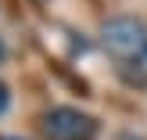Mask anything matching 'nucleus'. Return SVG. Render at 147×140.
<instances>
[{"instance_id":"3","label":"nucleus","mask_w":147,"mask_h":140,"mask_svg":"<svg viewBox=\"0 0 147 140\" xmlns=\"http://www.w3.org/2000/svg\"><path fill=\"white\" fill-rule=\"evenodd\" d=\"M7 108H11V90H7V86L0 83V115H4Z\"/></svg>"},{"instance_id":"4","label":"nucleus","mask_w":147,"mask_h":140,"mask_svg":"<svg viewBox=\"0 0 147 140\" xmlns=\"http://www.w3.org/2000/svg\"><path fill=\"white\" fill-rule=\"evenodd\" d=\"M0 140H22V137H0Z\"/></svg>"},{"instance_id":"1","label":"nucleus","mask_w":147,"mask_h":140,"mask_svg":"<svg viewBox=\"0 0 147 140\" xmlns=\"http://www.w3.org/2000/svg\"><path fill=\"white\" fill-rule=\"evenodd\" d=\"M43 137L47 140H93L97 137V119L79 108L57 104L43 115Z\"/></svg>"},{"instance_id":"2","label":"nucleus","mask_w":147,"mask_h":140,"mask_svg":"<svg viewBox=\"0 0 147 140\" xmlns=\"http://www.w3.org/2000/svg\"><path fill=\"white\" fill-rule=\"evenodd\" d=\"M100 32H104V36H100V40H104V47L111 50V54H119V57H129V54L147 50L144 25H140L136 18H108Z\"/></svg>"},{"instance_id":"5","label":"nucleus","mask_w":147,"mask_h":140,"mask_svg":"<svg viewBox=\"0 0 147 140\" xmlns=\"http://www.w3.org/2000/svg\"><path fill=\"white\" fill-rule=\"evenodd\" d=\"M0 57H4V43H0Z\"/></svg>"}]
</instances>
